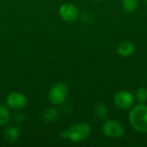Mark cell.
Instances as JSON below:
<instances>
[{"mask_svg":"<svg viewBox=\"0 0 147 147\" xmlns=\"http://www.w3.org/2000/svg\"><path fill=\"white\" fill-rule=\"evenodd\" d=\"M129 122L135 131L147 134V105L140 103L134 106L129 113Z\"/></svg>","mask_w":147,"mask_h":147,"instance_id":"1","label":"cell"},{"mask_svg":"<svg viewBox=\"0 0 147 147\" xmlns=\"http://www.w3.org/2000/svg\"><path fill=\"white\" fill-rule=\"evenodd\" d=\"M91 133V127L85 122H79L72 125L68 129L60 133L64 139H69L71 141L79 143L84 141Z\"/></svg>","mask_w":147,"mask_h":147,"instance_id":"2","label":"cell"},{"mask_svg":"<svg viewBox=\"0 0 147 147\" xmlns=\"http://www.w3.org/2000/svg\"><path fill=\"white\" fill-rule=\"evenodd\" d=\"M69 94L68 87L64 83H57L53 84L49 92L48 99L53 105H60L65 102Z\"/></svg>","mask_w":147,"mask_h":147,"instance_id":"3","label":"cell"},{"mask_svg":"<svg viewBox=\"0 0 147 147\" xmlns=\"http://www.w3.org/2000/svg\"><path fill=\"white\" fill-rule=\"evenodd\" d=\"M102 134L111 139L121 138L124 134V127L116 120H107L102 127Z\"/></svg>","mask_w":147,"mask_h":147,"instance_id":"4","label":"cell"},{"mask_svg":"<svg viewBox=\"0 0 147 147\" xmlns=\"http://www.w3.org/2000/svg\"><path fill=\"white\" fill-rule=\"evenodd\" d=\"M134 95L127 90H121L115 95L114 102L118 109L127 110L132 109L134 104Z\"/></svg>","mask_w":147,"mask_h":147,"instance_id":"5","label":"cell"},{"mask_svg":"<svg viewBox=\"0 0 147 147\" xmlns=\"http://www.w3.org/2000/svg\"><path fill=\"white\" fill-rule=\"evenodd\" d=\"M59 14L61 19L67 22H75L79 16V11L78 8L71 3H63L59 7Z\"/></svg>","mask_w":147,"mask_h":147,"instance_id":"6","label":"cell"},{"mask_svg":"<svg viewBox=\"0 0 147 147\" xmlns=\"http://www.w3.org/2000/svg\"><path fill=\"white\" fill-rule=\"evenodd\" d=\"M28 99L21 92H11L6 97V104L12 109H22L26 107Z\"/></svg>","mask_w":147,"mask_h":147,"instance_id":"7","label":"cell"},{"mask_svg":"<svg viewBox=\"0 0 147 147\" xmlns=\"http://www.w3.org/2000/svg\"><path fill=\"white\" fill-rule=\"evenodd\" d=\"M135 51V46L133 42L126 40L121 42L117 47V53L122 57H129Z\"/></svg>","mask_w":147,"mask_h":147,"instance_id":"8","label":"cell"},{"mask_svg":"<svg viewBox=\"0 0 147 147\" xmlns=\"http://www.w3.org/2000/svg\"><path fill=\"white\" fill-rule=\"evenodd\" d=\"M20 136V131L16 127H9L4 132V138L9 143L16 142Z\"/></svg>","mask_w":147,"mask_h":147,"instance_id":"9","label":"cell"},{"mask_svg":"<svg viewBox=\"0 0 147 147\" xmlns=\"http://www.w3.org/2000/svg\"><path fill=\"white\" fill-rule=\"evenodd\" d=\"M59 117V113L57 109L54 108H49L47 109L43 115V120L47 123H53L58 120Z\"/></svg>","mask_w":147,"mask_h":147,"instance_id":"10","label":"cell"},{"mask_svg":"<svg viewBox=\"0 0 147 147\" xmlns=\"http://www.w3.org/2000/svg\"><path fill=\"white\" fill-rule=\"evenodd\" d=\"M123 9L127 13L136 11L139 4V0H121Z\"/></svg>","mask_w":147,"mask_h":147,"instance_id":"11","label":"cell"},{"mask_svg":"<svg viewBox=\"0 0 147 147\" xmlns=\"http://www.w3.org/2000/svg\"><path fill=\"white\" fill-rule=\"evenodd\" d=\"M10 119V115L8 110V109L0 104V126H4L9 122Z\"/></svg>","mask_w":147,"mask_h":147,"instance_id":"12","label":"cell"},{"mask_svg":"<svg viewBox=\"0 0 147 147\" xmlns=\"http://www.w3.org/2000/svg\"><path fill=\"white\" fill-rule=\"evenodd\" d=\"M95 114L97 118L102 120L105 119L108 115V109L102 103H97L95 107Z\"/></svg>","mask_w":147,"mask_h":147,"instance_id":"13","label":"cell"},{"mask_svg":"<svg viewBox=\"0 0 147 147\" xmlns=\"http://www.w3.org/2000/svg\"><path fill=\"white\" fill-rule=\"evenodd\" d=\"M136 99L140 103H146L147 102V89L140 88L136 91Z\"/></svg>","mask_w":147,"mask_h":147,"instance_id":"14","label":"cell"},{"mask_svg":"<svg viewBox=\"0 0 147 147\" xmlns=\"http://www.w3.org/2000/svg\"><path fill=\"white\" fill-rule=\"evenodd\" d=\"M144 2H145V3L147 4V0H144Z\"/></svg>","mask_w":147,"mask_h":147,"instance_id":"15","label":"cell"},{"mask_svg":"<svg viewBox=\"0 0 147 147\" xmlns=\"http://www.w3.org/2000/svg\"><path fill=\"white\" fill-rule=\"evenodd\" d=\"M93 1H101V0H93Z\"/></svg>","mask_w":147,"mask_h":147,"instance_id":"16","label":"cell"}]
</instances>
